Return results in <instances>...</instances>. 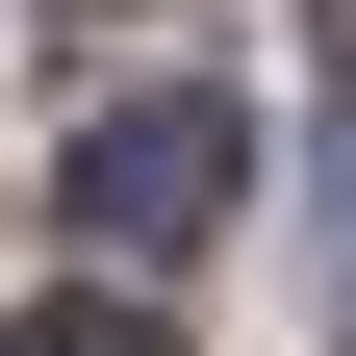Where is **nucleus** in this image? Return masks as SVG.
<instances>
[{"label": "nucleus", "mask_w": 356, "mask_h": 356, "mask_svg": "<svg viewBox=\"0 0 356 356\" xmlns=\"http://www.w3.org/2000/svg\"><path fill=\"white\" fill-rule=\"evenodd\" d=\"M229 178H254V127H229V102H102V127H76V229L153 280V254L229 229Z\"/></svg>", "instance_id": "obj_1"}, {"label": "nucleus", "mask_w": 356, "mask_h": 356, "mask_svg": "<svg viewBox=\"0 0 356 356\" xmlns=\"http://www.w3.org/2000/svg\"><path fill=\"white\" fill-rule=\"evenodd\" d=\"M0 356H178V331H153V305H127V280H102V305L51 280V305H26V331H0Z\"/></svg>", "instance_id": "obj_2"}, {"label": "nucleus", "mask_w": 356, "mask_h": 356, "mask_svg": "<svg viewBox=\"0 0 356 356\" xmlns=\"http://www.w3.org/2000/svg\"><path fill=\"white\" fill-rule=\"evenodd\" d=\"M331 280H356V127H331Z\"/></svg>", "instance_id": "obj_3"}]
</instances>
